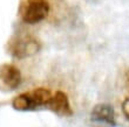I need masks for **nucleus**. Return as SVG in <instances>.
Masks as SVG:
<instances>
[{"instance_id":"obj_1","label":"nucleus","mask_w":129,"mask_h":127,"mask_svg":"<svg viewBox=\"0 0 129 127\" xmlns=\"http://www.w3.org/2000/svg\"><path fill=\"white\" fill-rule=\"evenodd\" d=\"M52 92L45 87H38L33 91L20 93L13 99L12 106L17 111H34L41 106H48Z\"/></svg>"},{"instance_id":"obj_7","label":"nucleus","mask_w":129,"mask_h":127,"mask_svg":"<svg viewBox=\"0 0 129 127\" xmlns=\"http://www.w3.org/2000/svg\"><path fill=\"white\" fill-rule=\"evenodd\" d=\"M122 111H123V113H124V115H126L127 118H129V98H126V99L123 100Z\"/></svg>"},{"instance_id":"obj_2","label":"nucleus","mask_w":129,"mask_h":127,"mask_svg":"<svg viewBox=\"0 0 129 127\" xmlns=\"http://www.w3.org/2000/svg\"><path fill=\"white\" fill-rule=\"evenodd\" d=\"M49 4L47 0H22L19 7V15L25 24L35 25L48 15Z\"/></svg>"},{"instance_id":"obj_3","label":"nucleus","mask_w":129,"mask_h":127,"mask_svg":"<svg viewBox=\"0 0 129 127\" xmlns=\"http://www.w3.org/2000/svg\"><path fill=\"white\" fill-rule=\"evenodd\" d=\"M40 42L31 35H17L7 43V50L15 58H26L40 50Z\"/></svg>"},{"instance_id":"obj_5","label":"nucleus","mask_w":129,"mask_h":127,"mask_svg":"<svg viewBox=\"0 0 129 127\" xmlns=\"http://www.w3.org/2000/svg\"><path fill=\"white\" fill-rule=\"evenodd\" d=\"M90 120L94 127H114L115 126V114H114L113 106L109 104L95 105L90 113Z\"/></svg>"},{"instance_id":"obj_8","label":"nucleus","mask_w":129,"mask_h":127,"mask_svg":"<svg viewBox=\"0 0 129 127\" xmlns=\"http://www.w3.org/2000/svg\"><path fill=\"white\" fill-rule=\"evenodd\" d=\"M126 76H127V82H128V86H129V70L127 71V75H126Z\"/></svg>"},{"instance_id":"obj_6","label":"nucleus","mask_w":129,"mask_h":127,"mask_svg":"<svg viewBox=\"0 0 129 127\" xmlns=\"http://www.w3.org/2000/svg\"><path fill=\"white\" fill-rule=\"evenodd\" d=\"M48 108L60 117L73 115V110H72L71 104H69L68 96L62 91H56L52 96L51 100L48 103Z\"/></svg>"},{"instance_id":"obj_4","label":"nucleus","mask_w":129,"mask_h":127,"mask_svg":"<svg viewBox=\"0 0 129 127\" xmlns=\"http://www.w3.org/2000/svg\"><path fill=\"white\" fill-rule=\"evenodd\" d=\"M21 83V72L15 65L0 64V91L8 92L15 90Z\"/></svg>"}]
</instances>
